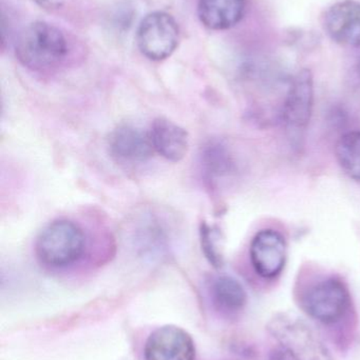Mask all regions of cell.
Listing matches in <instances>:
<instances>
[{"label":"cell","instance_id":"obj_3","mask_svg":"<svg viewBox=\"0 0 360 360\" xmlns=\"http://www.w3.org/2000/svg\"><path fill=\"white\" fill-rule=\"evenodd\" d=\"M266 329L295 360H335L316 332L296 315H274Z\"/></svg>","mask_w":360,"mask_h":360},{"label":"cell","instance_id":"obj_14","mask_svg":"<svg viewBox=\"0 0 360 360\" xmlns=\"http://www.w3.org/2000/svg\"><path fill=\"white\" fill-rule=\"evenodd\" d=\"M203 170L211 181L230 176L236 170L232 152L221 141H211L202 153Z\"/></svg>","mask_w":360,"mask_h":360},{"label":"cell","instance_id":"obj_19","mask_svg":"<svg viewBox=\"0 0 360 360\" xmlns=\"http://www.w3.org/2000/svg\"><path fill=\"white\" fill-rule=\"evenodd\" d=\"M357 72H359V77H360V58H359V63H357Z\"/></svg>","mask_w":360,"mask_h":360},{"label":"cell","instance_id":"obj_15","mask_svg":"<svg viewBox=\"0 0 360 360\" xmlns=\"http://www.w3.org/2000/svg\"><path fill=\"white\" fill-rule=\"evenodd\" d=\"M335 155L345 173L360 182V131L342 135L336 143Z\"/></svg>","mask_w":360,"mask_h":360},{"label":"cell","instance_id":"obj_8","mask_svg":"<svg viewBox=\"0 0 360 360\" xmlns=\"http://www.w3.org/2000/svg\"><path fill=\"white\" fill-rule=\"evenodd\" d=\"M145 360H194L196 346L192 335L177 326H163L146 340Z\"/></svg>","mask_w":360,"mask_h":360},{"label":"cell","instance_id":"obj_12","mask_svg":"<svg viewBox=\"0 0 360 360\" xmlns=\"http://www.w3.org/2000/svg\"><path fill=\"white\" fill-rule=\"evenodd\" d=\"M245 0H199L201 22L211 30H228L242 19Z\"/></svg>","mask_w":360,"mask_h":360},{"label":"cell","instance_id":"obj_2","mask_svg":"<svg viewBox=\"0 0 360 360\" xmlns=\"http://www.w3.org/2000/svg\"><path fill=\"white\" fill-rule=\"evenodd\" d=\"M67 53L65 36L54 25L36 21L27 25L16 44V56L25 67L42 71L54 67Z\"/></svg>","mask_w":360,"mask_h":360},{"label":"cell","instance_id":"obj_18","mask_svg":"<svg viewBox=\"0 0 360 360\" xmlns=\"http://www.w3.org/2000/svg\"><path fill=\"white\" fill-rule=\"evenodd\" d=\"M270 360H295L287 350L279 346L271 352Z\"/></svg>","mask_w":360,"mask_h":360},{"label":"cell","instance_id":"obj_1","mask_svg":"<svg viewBox=\"0 0 360 360\" xmlns=\"http://www.w3.org/2000/svg\"><path fill=\"white\" fill-rule=\"evenodd\" d=\"M299 307L313 321L334 327L352 314V295L347 283L340 277H323L302 290Z\"/></svg>","mask_w":360,"mask_h":360},{"label":"cell","instance_id":"obj_16","mask_svg":"<svg viewBox=\"0 0 360 360\" xmlns=\"http://www.w3.org/2000/svg\"><path fill=\"white\" fill-rule=\"evenodd\" d=\"M201 245L203 253L215 268L223 266V255L221 251V233L218 229L202 224L200 230Z\"/></svg>","mask_w":360,"mask_h":360},{"label":"cell","instance_id":"obj_13","mask_svg":"<svg viewBox=\"0 0 360 360\" xmlns=\"http://www.w3.org/2000/svg\"><path fill=\"white\" fill-rule=\"evenodd\" d=\"M211 295L216 308L228 315L238 314L247 307L244 287L238 279L228 275H222L213 281Z\"/></svg>","mask_w":360,"mask_h":360},{"label":"cell","instance_id":"obj_10","mask_svg":"<svg viewBox=\"0 0 360 360\" xmlns=\"http://www.w3.org/2000/svg\"><path fill=\"white\" fill-rule=\"evenodd\" d=\"M110 154L124 164H141L154 153L149 132L130 124H122L110 134Z\"/></svg>","mask_w":360,"mask_h":360},{"label":"cell","instance_id":"obj_9","mask_svg":"<svg viewBox=\"0 0 360 360\" xmlns=\"http://www.w3.org/2000/svg\"><path fill=\"white\" fill-rule=\"evenodd\" d=\"M325 32L336 44L360 46V2L342 0L330 6L323 20Z\"/></svg>","mask_w":360,"mask_h":360},{"label":"cell","instance_id":"obj_6","mask_svg":"<svg viewBox=\"0 0 360 360\" xmlns=\"http://www.w3.org/2000/svg\"><path fill=\"white\" fill-rule=\"evenodd\" d=\"M179 27L165 12L148 14L139 23L137 42L142 54L154 61L168 58L179 44Z\"/></svg>","mask_w":360,"mask_h":360},{"label":"cell","instance_id":"obj_5","mask_svg":"<svg viewBox=\"0 0 360 360\" xmlns=\"http://www.w3.org/2000/svg\"><path fill=\"white\" fill-rule=\"evenodd\" d=\"M314 82L310 70L298 72L292 80L283 103V118L291 145L299 149L312 117Z\"/></svg>","mask_w":360,"mask_h":360},{"label":"cell","instance_id":"obj_4","mask_svg":"<svg viewBox=\"0 0 360 360\" xmlns=\"http://www.w3.org/2000/svg\"><path fill=\"white\" fill-rule=\"evenodd\" d=\"M85 250L82 229L69 220H57L42 230L35 251L40 262L51 268H65L77 262Z\"/></svg>","mask_w":360,"mask_h":360},{"label":"cell","instance_id":"obj_7","mask_svg":"<svg viewBox=\"0 0 360 360\" xmlns=\"http://www.w3.org/2000/svg\"><path fill=\"white\" fill-rule=\"evenodd\" d=\"M249 257L254 270L261 278H277L287 264V245L285 237L273 229L259 231L252 240Z\"/></svg>","mask_w":360,"mask_h":360},{"label":"cell","instance_id":"obj_17","mask_svg":"<svg viewBox=\"0 0 360 360\" xmlns=\"http://www.w3.org/2000/svg\"><path fill=\"white\" fill-rule=\"evenodd\" d=\"M33 1L46 10H57L65 6L68 0H33Z\"/></svg>","mask_w":360,"mask_h":360},{"label":"cell","instance_id":"obj_11","mask_svg":"<svg viewBox=\"0 0 360 360\" xmlns=\"http://www.w3.org/2000/svg\"><path fill=\"white\" fill-rule=\"evenodd\" d=\"M154 152L169 162H178L185 158L190 147L187 132L167 118H156L149 132Z\"/></svg>","mask_w":360,"mask_h":360}]
</instances>
